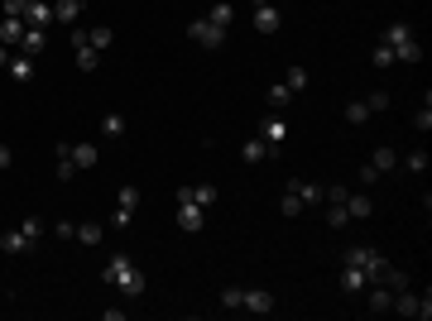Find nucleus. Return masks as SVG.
Here are the masks:
<instances>
[{"instance_id":"1","label":"nucleus","mask_w":432,"mask_h":321,"mask_svg":"<svg viewBox=\"0 0 432 321\" xmlns=\"http://www.w3.org/2000/svg\"><path fill=\"white\" fill-rule=\"evenodd\" d=\"M101 283L121 288L125 297H144V288H149V283H144V274L134 269V259H130V254H116V259L101 269Z\"/></svg>"},{"instance_id":"2","label":"nucleus","mask_w":432,"mask_h":321,"mask_svg":"<svg viewBox=\"0 0 432 321\" xmlns=\"http://www.w3.org/2000/svg\"><path fill=\"white\" fill-rule=\"evenodd\" d=\"M346 264L360 269L365 283H385V269H389V259L380 249H370V244H350V249H346Z\"/></svg>"},{"instance_id":"3","label":"nucleus","mask_w":432,"mask_h":321,"mask_svg":"<svg viewBox=\"0 0 432 321\" xmlns=\"http://www.w3.org/2000/svg\"><path fill=\"white\" fill-rule=\"evenodd\" d=\"M385 43L394 48V63H418V58H423V48H418L413 29H408L403 19H394V24L385 29Z\"/></svg>"},{"instance_id":"4","label":"nucleus","mask_w":432,"mask_h":321,"mask_svg":"<svg viewBox=\"0 0 432 321\" xmlns=\"http://www.w3.org/2000/svg\"><path fill=\"white\" fill-rule=\"evenodd\" d=\"M39 235H43V221L39 216H24L20 230H10V235L0 240V249H5V254H29V249L39 244Z\"/></svg>"},{"instance_id":"5","label":"nucleus","mask_w":432,"mask_h":321,"mask_svg":"<svg viewBox=\"0 0 432 321\" xmlns=\"http://www.w3.org/2000/svg\"><path fill=\"white\" fill-rule=\"evenodd\" d=\"M312 201H322V187H317V182H302V178H293V182L284 187L279 211H284V216H298L302 206H312Z\"/></svg>"},{"instance_id":"6","label":"nucleus","mask_w":432,"mask_h":321,"mask_svg":"<svg viewBox=\"0 0 432 321\" xmlns=\"http://www.w3.org/2000/svg\"><path fill=\"white\" fill-rule=\"evenodd\" d=\"M389 312H399V317H408V321H428V317H432V292H423V297H418L413 288H399Z\"/></svg>"},{"instance_id":"7","label":"nucleus","mask_w":432,"mask_h":321,"mask_svg":"<svg viewBox=\"0 0 432 321\" xmlns=\"http://www.w3.org/2000/svg\"><path fill=\"white\" fill-rule=\"evenodd\" d=\"M207 226V206H197V201L187 197V187H178V230H202Z\"/></svg>"},{"instance_id":"8","label":"nucleus","mask_w":432,"mask_h":321,"mask_svg":"<svg viewBox=\"0 0 432 321\" xmlns=\"http://www.w3.org/2000/svg\"><path fill=\"white\" fill-rule=\"evenodd\" d=\"M187 39H197V48H221V43L231 39V29H221V24H212L202 15V19H187Z\"/></svg>"},{"instance_id":"9","label":"nucleus","mask_w":432,"mask_h":321,"mask_svg":"<svg viewBox=\"0 0 432 321\" xmlns=\"http://www.w3.org/2000/svg\"><path fill=\"white\" fill-rule=\"evenodd\" d=\"M134 211H139V187H121V192H116V216H111V226L125 230L130 221H134Z\"/></svg>"},{"instance_id":"10","label":"nucleus","mask_w":432,"mask_h":321,"mask_svg":"<svg viewBox=\"0 0 432 321\" xmlns=\"http://www.w3.org/2000/svg\"><path fill=\"white\" fill-rule=\"evenodd\" d=\"M72 58H77L82 72H96V68H101V53L86 43V29H72Z\"/></svg>"},{"instance_id":"11","label":"nucleus","mask_w":432,"mask_h":321,"mask_svg":"<svg viewBox=\"0 0 432 321\" xmlns=\"http://www.w3.org/2000/svg\"><path fill=\"white\" fill-rule=\"evenodd\" d=\"M259 139H264L269 149H284V144H288V120H284V116H269V120L259 125Z\"/></svg>"},{"instance_id":"12","label":"nucleus","mask_w":432,"mask_h":321,"mask_svg":"<svg viewBox=\"0 0 432 321\" xmlns=\"http://www.w3.org/2000/svg\"><path fill=\"white\" fill-rule=\"evenodd\" d=\"M255 29L259 34H279V29H284V15H279L269 0H255Z\"/></svg>"},{"instance_id":"13","label":"nucleus","mask_w":432,"mask_h":321,"mask_svg":"<svg viewBox=\"0 0 432 321\" xmlns=\"http://www.w3.org/2000/svg\"><path fill=\"white\" fill-rule=\"evenodd\" d=\"M240 312H274V297L264 292V288H240Z\"/></svg>"},{"instance_id":"14","label":"nucleus","mask_w":432,"mask_h":321,"mask_svg":"<svg viewBox=\"0 0 432 321\" xmlns=\"http://www.w3.org/2000/svg\"><path fill=\"white\" fill-rule=\"evenodd\" d=\"M20 19H24L29 29H48V24H53V5H43V0H29Z\"/></svg>"},{"instance_id":"15","label":"nucleus","mask_w":432,"mask_h":321,"mask_svg":"<svg viewBox=\"0 0 432 321\" xmlns=\"http://www.w3.org/2000/svg\"><path fill=\"white\" fill-rule=\"evenodd\" d=\"M53 154H58V159H53V173H58V182H72V173H77V163H72V144H58Z\"/></svg>"},{"instance_id":"16","label":"nucleus","mask_w":432,"mask_h":321,"mask_svg":"<svg viewBox=\"0 0 432 321\" xmlns=\"http://www.w3.org/2000/svg\"><path fill=\"white\" fill-rule=\"evenodd\" d=\"M365 302H370V312H389V307H394V288L370 283V288H365Z\"/></svg>"},{"instance_id":"17","label":"nucleus","mask_w":432,"mask_h":321,"mask_svg":"<svg viewBox=\"0 0 432 321\" xmlns=\"http://www.w3.org/2000/svg\"><path fill=\"white\" fill-rule=\"evenodd\" d=\"M370 211H375V201L365 197V192H346V216H350V221H365Z\"/></svg>"},{"instance_id":"18","label":"nucleus","mask_w":432,"mask_h":321,"mask_svg":"<svg viewBox=\"0 0 432 321\" xmlns=\"http://www.w3.org/2000/svg\"><path fill=\"white\" fill-rule=\"evenodd\" d=\"M5 72L15 81H29L34 77V58H29V53H10V68H5Z\"/></svg>"},{"instance_id":"19","label":"nucleus","mask_w":432,"mask_h":321,"mask_svg":"<svg viewBox=\"0 0 432 321\" xmlns=\"http://www.w3.org/2000/svg\"><path fill=\"white\" fill-rule=\"evenodd\" d=\"M43 43H48V34H43V29H24L15 48H20V53H29V58H39V53H43Z\"/></svg>"},{"instance_id":"20","label":"nucleus","mask_w":432,"mask_h":321,"mask_svg":"<svg viewBox=\"0 0 432 321\" xmlns=\"http://www.w3.org/2000/svg\"><path fill=\"white\" fill-rule=\"evenodd\" d=\"M24 29H29V24H24L20 15H0V43H20Z\"/></svg>"},{"instance_id":"21","label":"nucleus","mask_w":432,"mask_h":321,"mask_svg":"<svg viewBox=\"0 0 432 321\" xmlns=\"http://www.w3.org/2000/svg\"><path fill=\"white\" fill-rule=\"evenodd\" d=\"M82 5H86V0H58V5H53V19H58V24H77Z\"/></svg>"},{"instance_id":"22","label":"nucleus","mask_w":432,"mask_h":321,"mask_svg":"<svg viewBox=\"0 0 432 321\" xmlns=\"http://www.w3.org/2000/svg\"><path fill=\"white\" fill-rule=\"evenodd\" d=\"M365 288H370V283H365V274L346 264V269H341V292H346V297H355V292H365Z\"/></svg>"},{"instance_id":"23","label":"nucleus","mask_w":432,"mask_h":321,"mask_svg":"<svg viewBox=\"0 0 432 321\" xmlns=\"http://www.w3.org/2000/svg\"><path fill=\"white\" fill-rule=\"evenodd\" d=\"M293 96H298V91H288L284 81H274V86H269V111H288V106H293Z\"/></svg>"},{"instance_id":"24","label":"nucleus","mask_w":432,"mask_h":321,"mask_svg":"<svg viewBox=\"0 0 432 321\" xmlns=\"http://www.w3.org/2000/svg\"><path fill=\"white\" fill-rule=\"evenodd\" d=\"M240 159H245V163H264V159H269V144H264L259 134H255V139H245V149H240Z\"/></svg>"},{"instance_id":"25","label":"nucleus","mask_w":432,"mask_h":321,"mask_svg":"<svg viewBox=\"0 0 432 321\" xmlns=\"http://www.w3.org/2000/svg\"><path fill=\"white\" fill-rule=\"evenodd\" d=\"M96 159H101L96 144H72V163H77V168H96Z\"/></svg>"},{"instance_id":"26","label":"nucleus","mask_w":432,"mask_h":321,"mask_svg":"<svg viewBox=\"0 0 432 321\" xmlns=\"http://www.w3.org/2000/svg\"><path fill=\"white\" fill-rule=\"evenodd\" d=\"M187 197L197 201V206H216V197H221V192H216L212 182H197V187H187Z\"/></svg>"},{"instance_id":"27","label":"nucleus","mask_w":432,"mask_h":321,"mask_svg":"<svg viewBox=\"0 0 432 321\" xmlns=\"http://www.w3.org/2000/svg\"><path fill=\"white\" fill-rule=\"evenodd\" d=\"M370 168H375V173H389V168H399V154H394V149H375V154H370Z\"/></svg>"},{"instance_id":"28","label":"nucleus","mask_w":432,"mask_h":321,"mask_svg":"<svg viewBox=\"0 0 432 321\" xmlns=\"http://www.w3.org/2000/svg\"><path fill=\"white\" fill-rule=\"evenodd\" d=\"M86 43H91V48H96V53H106V48H111V43H116V34H111V29H106V24H101V29H86Z\"/></svg>"},{"instance_id":"29","label":"nucleus","mask_w":432,"mask_h":321,"mask_svg":"<svg viewBox=\"0 0 432 321\" xmlns=\"http://www.w3.org/2000/svg\"><path fill=\"white\" fill-rule=\"evenodd\" d=\"M77 240H82V244H101V240H106V226L86 221V226H77Z\"/></svg>"},{"instance_id":"30","label":"nucleus","mask_w":432,"mask_h":321,"mask_svg":"<svg viewBox=\"0 0 432 321\" xmlns=\"http://www.w3.org/2000/svg\"><path fill=\"white\" fill-rule=\"evenodd\" d=\"M207 19H212V24H221V29H231V19H236V10H231V5L221 0V5H212V10H207Z\"/></svg>"},{"instance_id":"31","label":"nucleus","mask_w":432,"mask_h":321,"mask_svg":"<svg viewBox=\"0 0 432 321\" xmlns=\"http://www.w3.org/2000/svg\"><path fill=\"white\" fill-rule=\"evenodd\" d=\"M284 86H288V91H302V86H307V68H288V72H284Z\"/></svg>"},{"instance_id":"32","label":"nucleus","mask_w":432,"mask_h":321,"mask_svg":"<svg viewBox=\"0 0 432 321\" xmlns=\"http://www.w3.org/2000/svg\"><path fill=\"white\" fill-rule=\"evenodd\" d=\"M413 130H418V134H428V130H432V101H423V106H418V116H413Z\"/></svg>"},{"instance_id":"33","label":"nucleus","mask_w":432,"mask_h":321,"mask_svg":"<svg viewBox=\"0 0 432 321\" xmlns=\"http://www.w3.org/2000/svg\"><path fill=\"white\" fill-rule=\"evenodd\" d=\"M346 120H350V125H365V120H370V106H365V101H350V106H346Z\"/></svg>"},{"instance_id":"34","label":"nucleus","mask_w":432,"mask_h":321,"mask_svg":"<svg viewBox=\"0 0 432 321\" xmlns=\"http://www.w3.org/2000/svg\"><path fill=\"white\" fill-rule=\"evenodd\" d=\"M101 134L121 139V134H125V116H106V120H101Z\"/></svg>"},{"instance_id":"35","label":"nucleus","mask_w":432,"mask_h":321,"mask_svg":"<svg viewBox=\"0 0 432 321\" xmlns=\"http://www.w3.org/2000/svg\"><path fill=\"white\" fill-rule=\"evenodd\" d=\"M346 221H350V216H346V201H341V206H332V201H327V226H332V230H341Z\"/></svg>"},{"instance_id":"36","label":"nucleus","mask_w":432,"mask_h":321,"mask_svg":"<svg viewBox=\"0 0 432 321\" xmlns=\"http://www.w3.org/2000/svg\"><path fill=\"white\" fill-rule=\"evenodd\" d=\"M365 106H370V116H375V111H389V91H370Z\"/></svg>"},{"instance_id":"37","label":"nucleus","mask_w":432,"mask_h":321,"mask_svg":"<svg viewBox=\"0 0 432 321\" xmlns=\"http://www.w3.org/2000/svg\"><path fill=\"white\" fill-rule=\"evenodd\" d=\"M375 68H380V72H385V68H394V48H389V43H380V48H375Z\"/></svg>"},{"instance_id":"38","label":"nucleus","mask_w":432,"mask_h":321,"mask_svg":"<svg viewBox=\"0 0 432 321\" xmlns=\"http://www.w3.org/2000/svg\"><path fill=\"white\" fill-rule=\"evenodd\" d=\"M403 168H408V173H423V168H428V154H423V149H418V154H403Z\"/></svg>"},{"instance_id":"39","label":"nucleus","mask_w":432,"mask_h":321,"mask_svg":"<svg viewBox=\"0 0 432 321\" xmlns=\"http://www.w3.org/2000/svg\"><path fill=\"white\" fill-rule=\"evenodd\" d=\"M53 235H58V240H77V226H72V221H58Z\"/></svg>"},{"instance_id":"40","label":"nucleus","mask_w":432,"mask_h":321,"mask_svg":"<svg viewBox=\"0 0 432 321\" xmlns=\"http://www.w3.org/2000/svg\"><path fill=\"white\" fill-rule=\"evenodd\" d=\"M221 307H240V288H221Z\"/></svg>"},{"instance_id":"41","label":"nucleus","mask_w":432,"mask_h":321,"mask_svg":"<svg viewBox=\"0 0 432 321\" xmlns=\"http://www.w3.org/2000/svg\"><path fill=\"white\" fill-rule=\"evenodd\" d=\"M29 0H0V15H24Z\"/></svg>"},{"instance_id":"42","label":"nucleus","mask_w":432,"mask_h":321,"mask_svg":"<svg viewBox=\"0 0 432 321\" xmlns=\"http://www.w3.org/2000/svg\"><path fill=\"white\" fill-rule=\"evenodd\" d=\"M375 182H380V173H375V168L365 163V168H360V187H375Z\"/></svg>"},{"instance_id":"43","label":"nucleus","mask_w":432,"mask_h":321,"mask_svg":"<svg viewBox=\"0 0 432 321\" xmlns=\"http://www.w3.org/2000/svg\"><path fill=\"white\" fill-rule=\"evenodd\" d=\"M10 163H15V149H10V144H0V173H5Z\"/></svg>"},{"instance_id":"44","label":"nucleus","mask_w":432,"mask_h":321,"mask_svg":"<svg viewBox=\"0 0 432 321\" xmlns=\"http://www.w3.org/2000/svg\"><path fill=\"white\" fill-rule=\"evenodd\" d=\"M10 53H15V48H10V43H0V72L10 68Z\"/></svg>"}]
</instances>
